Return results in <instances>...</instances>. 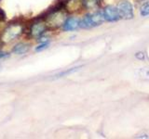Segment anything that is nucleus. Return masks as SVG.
<instances>
[{"label": "nucleus", "instance_id": "2", "mask_svg": "<svg viewBox=\"0 0 149 139\" xmlns=\"http://www.w3.org/2000/svg\"><path fill=\"white\" fill-rule=\"evenodd\" d=\"M66 14L62 8L55 9L51 11L46 18V24L47 27L49 26L51 28H57L63 25L64 21H66Z\"/></svg>", "mask_w": 149, "mask_h": 139}, {"label": "nucleus", "instance_id": "8", "mask_svg": "<svg viewBox=\"0 0 149 139\" xmlns=\"http://www.w3.org/2000/svg\"><path fill=\"white\" fill-rule=\"evenodd\" d=\"M30 46L28 44L26 43H20L16 45L15 46H14L13 48V52L17 54V55H23L28 52V50H29Z\"/></svg>", "mask_w": 149, "mask_h": 139}, {"label": "nucleus", "instance_id": "12", "mask_svg": "<svg viewBox=\"0 0 149 139\" xmlns=\"http://www.w3.org/2000/svg\"><path fill=\"white\" fill-rule=\"evenodd\" d=\"M49 42H42V43L39 45L36 46V52H38V51H42V50H44L46 48H48L49 47Z\"/></svg>", "mask_w": 149, "mask_h": 139}, {"label": "nucleus", "instance_id": "3", "mask_svg": "<svg viewBox=\"0 0 149 139\" xmlns=\"http://www.w3.org/2000/svg\"><path fill=\"white\" fill-rule=\"evenodd\" d=\"M23 30V27L22 24H14L8 25V28L4 31V34L1 36V40L4 42H11L18 38L19 36L22 34Z\"/></svg>", "mask_w": 149, "mask_h": 139}, {"label": "nucleus", "instance_id": "6", "mask_svg": "<svg viewBox=\"0 0 149 139\" xmlns=\"http://www.w3.org/2000/svg\"><path fill=\"white\" fill-rule=\"evenodd\" d=\"M102 13H104L105 21H116L120 18L118 8H116L114 6H107L104 9Z\"/></svg>", "mask_w": 149, "mask_h": 139}, {"label": "nucleus", "instance_id": "11", "mask_svg": "<svg viewBox=\"0 0 149 139\" xmlns=\"http://www.w3.org/2000/svg\"><path fill=\"white\" fill-rule=\"evenodd\" d=\"M140 12H141L142 16H147V15H149V1L146 2V3H144L143 6L141 7Z\"/></svg>", "mask_w": 149, "mask_h": 139}, {"label": "nucleus", "instance_id": "13", "mask_svg": "<svg viewBox=\"0 0 149 139\" xmlns=\"http://www.w3.org/2000/svg\"><path fill=\"white\" fill-rule=\"evenodd\" d=\"M77 69H78V68H73V69H69V70H67V71H65V72H62V73H60L58 77H62V76H64V75H67V74H70V73L74 72V71H77Z\"/></svg>", "mask_w": 149, "mask_h": 139}, {"label": "nucleus", "instance_id": "1", "mask_svg": "<svg viewBox=\"0 0 149 139\" xmlns=\"http://www.w3.org/2000/svg\"><path fill=\"white\" fill-rule=\"evenodd\" d=\"M105 21L104 13L101 11H97L91 14H88L79 21V27L84 28V29H88L95 26L101 25L102 22Z\"/></svg>", "mask_w": 149, "mask_h": 139}, {"label": "nucleus", "instance_id": "5", "mask_svg": "<svg viewBox=\"0 0 149 139\" xmlns=\"http://www.w3.org/2000/svg\"><path fill=\"white\" fill-rule=\"evenodd\" d=\"M46 29H47L46 22L42 21H37L35 23H33L30 27V31H29L30 36L35 39H39L46 32Z\"/></svg>", "mask_w": 149, "mask_h": 139}, {"label": "nucleus", "instance_id": "10", "mask_svg": "<svg viewBox=\"0 0 149 139\" xmlns=\"http://www.w3.org/2000/svg\"><path fill=\"white\" fill-rule=\"evenodd\" d=\"M138 75L140 78L143 79V80L149 81V67L140 69L138 71Z\"/></svg>", "mask_w": 149, "mask_h": 139}, {"label": "nucleus", "instance_id": "4", "mask_svg": "<svg viewBox=\"0 0 149 139\" xmlns=\"http://www.w3.org/2000/svg\"><path fill=\"white\" fill-rule=\"evenodd\" d=\"M118 10L120 18L124 19V20H130V19L133 18V6L128 0H122L119 2Z\"/></svg>", "mask_w": 149, "mask_h": 139}, {"label": "nucleus", "instance_id": "7", "mask_svg": "<svg viewBox=\"0 0 149 139\" xmlns=\"http://www.w3.org/2000/svg\"><path fill=\"white\" fill-rule=\"evenodd\" d=\"M79 21H80L77 18H73V17L67 18L66 21H64L63 25V29L66 32L76 30L77 28L79 27Z\"/></svg>", "mask_w": 149, "mask_h": 139}, {"label": "nucleus", "instance_id": "9", "mask_svg": "<svg viewBox=\"0 0 149 139\" xmlns=\"http://www.w3.org/2000/svg\"><path fill=\"white\" fill-rule=\"evenodd\" d=\"M99 2H100V0H83L82 1L83 6L88 9H92L96 8L98 5H99Z\"/></svg>", "mask_w": 149, "mask_h": 139}]
</instances>
